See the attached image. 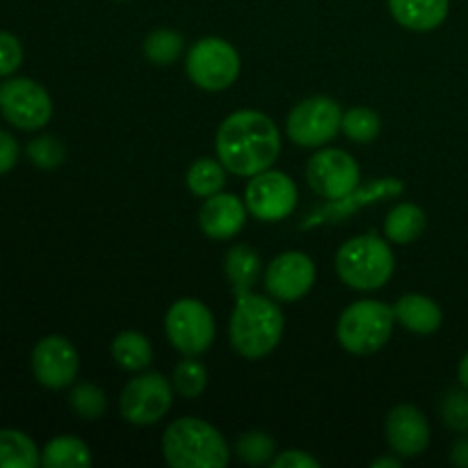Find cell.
I'll return each mask as SVG.
<instances>
[{
  "mask_svg": "<svg viewBox=\"0 0 468 468\" xmlns=\"http://www.w3.org/2000/svg\"><path fill=\"white\" fill-rule=\"evenodd\" d=\"M218 158L236 176H256L274 165L282 151V135L268 114L259 110L231 112L215 137Z\"/></svg>",
  "mask_w": 468,
  "mask_h": 468,
  "instance_id": "cell-1",
  "label": "cell"
},
{
  "mask_svg": "<svg viewBox=\"0 0 468 468\" xmlns=\"http://www.w3.org/2000/svg\"><path fill=\"white\" fill-rule=\"evenodd\" d=\"M283 336V314L270 297L247 292L238 297L229 323L233 350L245 359H263Z\"/></svg>",
  "mask_w": 468,
  "mask_h": 468,
  "instance_id": "cell-2",
  "label": "cell"
},
{
  "mask_svg": "<svg viewBox=\"0 0 468 468\" xmlns=\"http://www.w3.org/2000/svg\"><path fill=\"white\" fill-rule=\"evenodd\" d=\"M163 455L174 468H224L231 460L227 439L201 419H178L165 430Z\"/></svg>",
  "mask_w": 468,
  "mask_h": 468,
  "instance_id": "cell-3",
  "label": "cell"
},
{
  "mask_svg": "<svg viewBox=\"0 0 468 468\" xmlns=\"http://www.w3.org/2000/svg\"><path fill=\"white\" fill-rule=\"evenodd\" d=\"M393 268L396 256L391 247L375 233L352 238L336 254L338 277L355 291H378L393 277Z\"/></svg>",
  "mask_w": 468,
  "mask_h": 468,
  "instance_id": "cell-4",
  "label": "cell"
},
{
  "mask_svg": "<svg viewBox=\"0 0 468 468\" xmlns=\"http://www.w3.org/2000/svg\"><path fill=\"white\" fill-rule=\"evenodd\" d=\"M396 324L393 306L378 300H361L347 306L338 318L336 336L352 355H375L388 343Z\"/></svg>",
  "mask_w": 468,
  "mask_h": 468,
  "instance_id": "cell-5",
  "label": "cell"
},
{
  "mask_svg": "<svg viewBox=\"0 0 468 468\" xmlns=\"http://www.w3.org/2000/svg\"><path fill=\"white\" fill-rule=\"evenodd\" d=\"M186 69L199 90L222 91L229 90L240 76V55L229 41L206 37L187 50Z\"/></svg>",
  "mask_w": 468,
  "mask_h": 468,
  "instance_id": "cell-6",
  "label": "cell"
},
{
  "mask_svg": "<svg viewBox=\"0 0 468 468\" xmlns=\"http://www.w3.org/2000/svg\"><path fill=\"white\" fill-rule=\"evenodd\" d=\"M165 332L169 343L186 356H199L213 346L215 318L199 300H178L165 315Z\"/></svg>",
  "mask_w": 468,
  "mask_h": 468,
  "instance_id": "cell-7",
  "label": "cell"
},
{
  "mask_svg": "<svg viewBox=\"0 0 468 468\" xmlns=\"http://www.w3.org/2000/svg\"><path fill=\"white\" fill-rule=\"evenodd\" d=\"M343 123V110L329 96H311L291 110L286 122L288 137L297 146L318 149L338 135Z\"/></svg>",
  "mask_w": 468,
  "mask_h": 468,
  "instance_id": "cell-8",
  "label": "cell"
},
{
  "mask_svg": "<svg viewBox=\"0 0 468 468\" xmlns=\"http://www.w3.org/2000/svg\"><path fill=\"white\" fill-rule=\"evenodd\" d=\"M0 112L21 131H39L53 117V101L39 82L12 78L0 85Z\"/></svg>",
  "mask_w": 468,
  "mask_h": 468,
  "instance_id": "cell-9",
  "label": "cell"
},
{
  "mask_svg": "<svg viewBox=\"0 0 468 468\" xmlns=\"http://www.w3.org/2000/svg\"><path fill=\"white\" fill-rule=\"evenodd\" d=\"M174 387L160 373L133 378L119 398V411L133 425H154L172 407Z\"/></svg>",
  "mask_w": 468,
  "mask_h": 468,
  "instance_id": "cell-10",
  "label": "cell"
},
{
  "mask_svg": "<svg viewBox=\"0 0 468 468\" xmlns=\"http://www.w3.org/2000/svg\"><path fill=\"white\" fill-rule=\"evenodd\" d=\"M306 181L324 199H346L359 187L361 172L356 160L343 149H323L306 165Z\"/></svg>",
  "mask_w": 468,
  "mask_h": 468,
  "instance_id": "cell-11",
  "label": "cell"
},
{
  "mask_svg": "<svg viewBox=\"0 0 468 468\" xmlns=\"http://www.w3.org/2000/svg\"><path fill=\"white\" fill-rule=\"evenodd\" d=\"M245 206L261 222H282L295 210L297 186L283 172L265 169L251 176L245 190Z\"/></svg>",
  "mask_w": 468,
  "mask_h": 468,
  "instance_id": "cell-12",
  "label": "cell"
},
{
  "mask_svg": "<svg viewBox=\"0 0 468 468\" xmlns=\"http://www.w3.org/2000/svg\"><path fill=\"white\" fill-rule=\"evenodd\" d=\"M78 352L64 336H46L32 350V373L46 388H67L78 375Z\"/></svg>",
  "mask_w": 468,
  "mask_h": 468,
  "instance_id": "cell-13",
  "label": "cell"
},
{
  "mask_svg": "<svg viewBox=\"0 0 468 468\" xmlns=\"http://www.w3.org/2000/svg\"><path fill=\"white\" fill-rule=\"evenodd\" d=\"M315 265L302 251H283L265 270V291L279 302H297L314 288Z\"/></svg>",
  "mask_w": 468,
  "mask_h": 468,
  "instance_id": "cell-14",
  "label": "cell"
},
{
  "mask_svg": "<svg viewBox=\"0 0 468 468\" xmlns=\"http://www.w3.org/2000/svg\"><path fill=\"white\" fill-rule=\"evenodd\" d=\"M387 441L400 457H419L430 446V423L414 405H398L387 416Z\"/></svg>",
  "mask_w": 468,
  "mask_h": 468,
  "instance_id": "cell-15",
  "label": "cell"
},
{
  "mask_svg": "<svg viewBox=\"0 0 468 468\" xmlns=\"http://www.w3.org/2000/svg\"><path fill=\"white\" fill-rule=\"evenodd\" d=\"M247 206L236 195L218 192L208 197L199 210V227L213 240H229L238 236L247 222Z\"/></svg>",
  "mask_w": 468,
  "mask_h": 468,
  "instance_id": "cell-16",
  "label": "cell"
},
{
  "mask_svg": "<svg viewBox=\"0 0 468 468\" xmlns=\"http://www.w3.org/2000/svg\"><path fill=\"white\" fill-rule=\"evenodd\" d=\"M388 9L407 30L430 32L446 21L451 0H388Z\"/></svg>",
  "mask_w": 468,
  "mask_h": 468,
  "instance_id": "cell-17",
  "label": "cell"
},
{
  "mask_svg": "<svg viewBox=\"0 0 468 468\" xmlns=\"http://www.w3.org/2000/svg\"><path fill=\"white\" fill-rule=\"evenodd\" d=\"M393 314L402 327L414 334H423V336L437 332L443 323V314L437 302L425 295H416V292L400 297L393 304Z\"/></svg>",
  "mask_w": 468,
  "mask_h": 468,
  "instance_id": "cell-18",
  "label": "cell"
},
{
  "mask_svg": "<svg viewBox=\"0 0 468 468\" xmlns=\"http://www.w3.org/2000/svg\"><path fill=\"white\" fill-rule=\"evenodd\" d=\"M224 272H227L229 283H231L233 295L242 297L251 292L256 279L261 274V259L251 247L236 245L224 256Z\"/></svg>",
  "mask_w": 468,
  "mask_h": 468,
  "instance_id": "cell-19",
  "label": "cell"
},
{
  "mask_svg": "<svg viewBox=\"0 0 468 468\" xmlns=\"http://www.w3.org/2000/svg\"><path fill=\"white\" fill-rule=\"evenodd\" d=\"M425 227H428V218H425L420 206L400 204L387 215L384 236L391 242H398V245H410V242L419 240L423 236Z\"/></svg>",
  "mask_w": 468,
  "mask_h": 468,
  "instance_id": "cell-20",
  "label": "cell"
},
{
  "mask_svg": "<svg viewBox=\"0 0 468 468\" xmlns=\"http://www.w3.org/2000/svg\"><path fill=\"white\" fill-rule=\"evenodd\" d=\"M91 464V452L78 437H55L41 451L44 468H82Z\"/></svg>",
  "mask_w": 468,
  "mask_h": 468,
  "instance_id": "cell-21",
  "label": "cell"
},
{
  "mask_svg": "<svg viewBox=\"0 0 468 468\" xmlns=\"http://www.w3.org/2000/svg\"><path fill=\"white\" fill-rule=\"evenodd\" d=\"M112 356L123 370L140 373L154 361V347L140 332H122L112 341Z\"/></svg>",
  "mask_w": 468,
  "mask_h": 468,
  "instance_id": "cell-22",
  "label": "cell"
},
{
  "mask_svg": "<svg viewBox=\"0 0 468 468\" xmlns=\"http://www.w3.org/2000/svg\"><path fill=\"white\" fill-rule=\"evenodd\" d=\"M39 464V451L26 432L0 430V468H37Z\"/></svg>",
  "mask_w": 468,
  "mask_h": 468,
  "instance_id": "cell-23",
  "label": "cell"
},
{
  "mask_svg": "<svg viewBox=\"0 0 468 468\" xmlns=\"http://www.w3.org/2000/svg\"><path fill=\"white\" fill-rule=\"evenodd\" d=\"M186 183L192 195L208 199V197L222 192V187L227 186V167L222 165V160L218 163L213 158H199L187 169Z\"/></svg>",
  "mask_w": 468,
  "mask_h": 468,
  "instance_id": "cell-24",
  "label": "cell"
},
{
  "mask_svg": "<svg viewBox=\"0 0 468 468\" xmlns=\"http://www.w3.org/2000/svg\"><path fill=\"white\" fill-rule=\"evenodd\" d=\"M183 37L176 30L169 27H158V30L149 32L144 39V55L151 64L155 67H169L176 62L183 53Z\"/></svg>",
  "mask_w": 468,
  "mask_h": 468,
  "instance_id": "cell-25",
  "label": "cell"
},
{
  "mask_svg": "<svg viewBox=\"0 0 468 468\" xmlns=\"http://www.w3.org/2000/svg\"><path fill=\"white\" fill-rule=\"evenodd\" d=\"M341 131L356 144H370L382 133V119L370 108H350L343 114Z\"/></svg>",
  "mask_w": 468,
  "mask_h": 468,
  "instance_id": "cell-26",
  "label": "cell"
},
{
  "mask_svg": "<svg viewBox=\"0 0 468 468\" xmlns=\"http://www.w3.org/2000/svg\"><path fill=\"white\" fill-rule=\"evenodd\" d=\"M206 384H208V370L199 359L187 356V359L178 361L172 375L174 391L181 393L187 400H195L206 391Z\"/></svg>",
  "mask_w": 468,
  "mask_h": 468,
  "instance_id": "cell-27",
  "label": "cell"
},
{
  "mask_svg": "<svg viewBox=\"0 0 468 468\" xmlns=\"http://www.w3.org/2000/svg\"><path fill=\"white\" fill-rule=\"evenodd\" d=\"M274 439L270 434L261 432V430H251L238 437L236 441V455L240 457L245 464L250 466H263L274 460Z\"/></svg>",
  "mask_w": 468,
  "mask_h": 468,
  "instance_id": "cell-28",
  "label": "cell"
},
{
  "mask_svg": "<svg viewBox=\"0 0 468 468\" xmlns=\"http://www.w3.org/2000/svg\"><path fill=\"white\" fill-rule=\"evenodd\" d=\"M69 405H71V410L76 411L80 419L96 420L105 414L108 398H105L103 388H99L96 384L82 382L71 388V393H69Z\"/></svg>",
  "mask_w": 468,
  "mask_h": 468,
  "instance_id": "cell-29",
  "label": "cell"
},
{
  "mask_svg": "<svg viewBox=\"0 0 468 468\" xmlns=\"http://www.w3.org/2000/svg\"><path fill=\"white\" fill-rule=\"evenodd\" d=\"M64 155H67V149H64L62 142L53 135H41L35 137V140L27 144V158L41 169H55L64 163Z\"/></svg>",
  "mask_w": 468,
  "mask_h": 468,
  "instance_id": "cell-30",
  "label": "cell"
},
{
  "mask_svg": "<svg viewBox=\"0 0 468 468\" xmlns=\"http://www.w3.org/2000/svg\"><path fill=\"white\" fill-rule=\"evenodd\" d=\"M443 423L455 432H468V391L448 393L441 407Z\"/></svg>",
  "mask_w": 468,
  "mask_h": 468,
  "instance_id": "cell-31",
  "label": "cell"
},
{
  "mask_svg": "<svg viewBox=\"0 0 468 468\" xmlns=\"http://www.w3.org/2000/svg\"><path fill=\"white\" fill-rule=\"evenodd\" d=\"M23 62V46L12 32H0V78L12 76Z\"/></svg>",
  "mask_w": 468,
  "mask_h": 468,
  "instance_id": "cell-32",
  "label": "cell"
},
{
  "mask_svg": "<svg viewBox=\"0 0 468 468\" xmlns=\"http://www.w3.org/2000/svg\"><path fill=\"white\" fill-rule=\"evenodd\" d=\"M274 468H320V462L304 451H283L272 460Z\"/></svg>",
  "mask_w": 468,
  "mask_h": 468,
  "instance_id": "cell-33",
  "label": "cell"
},
{
  "mask_svg": "<svg viewBox=\"0 0 468 468\" xmlns=\"http://www.w3.org/2000/svg\"><path fill=\"white\" fill-rule=\"evenodd\" d=\"M18 160V142L9 133L0 131V176L14 169Z\"/></svg>",
  "mask_w": 468,
  "mask_h": 468,
  "instance_id": "cell-34",
  "label": "cell"
},
{
  "mask_svg": "<svg viewBox=\"0 0 468 468\" xmlns=\"http://www.w3.org/2000/svg\"><path fill=\"white\" fill-rule=\"evenodd\" d=\"M451 462L460 468H468V439L462 437L452 443L451 448Z\"/></svg>",
  "mask_w": 468,
  "mask_h": 468,
  "instance_id": "cell-35",
  "label": "cell"
},
{
  "mask_svg": "<svg viewBox=\"0 0 468 468\" xmlns=\"http://www.w3.org/2000/svg\"><path fill=\"white\" fill-rule=\"evenodd\" d=\"M370 468H400V455L396 457H379V460H375Z\"/></svg>",
  "mask_w": 468,
  "mask_h": 468,
  "instance_id": "cell-36",
  "label": "cell"
},
{
  "mask_svg": "<svg viewBox=\"0 0 468 468\" xmlns=\"http://www.w3.org/2000/svg\"><path fill=\"white\" fill-rule=\"evenodd\" d=\"M457 378H460V384L468 391V352L464 356H462L460 368H457Z\"/></svg>",
  "mask_w": 468,
  "mask_h": 468,
  "instance_id": "cell-37",
  "label": "cell"
}]
</instances>
